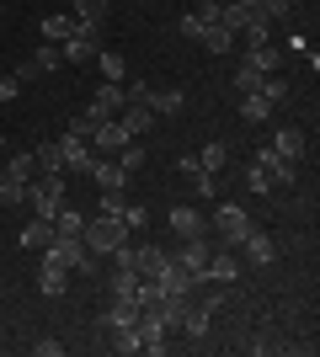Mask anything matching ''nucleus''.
Instances as JSON below:
<instances>
[{
  "label": "nucleus",
  "instance_id": "c756f323",
  "mask_svg": "<svg viewBox=\"0 0 320 357\" xmlns=\"http://www.w3.org/2000/svg\"><path fill=\"white\" fill-rule=\"evenodd\" d=\"M267 112H273V102H267L261 91H245L241 96V118L245 123H267Z\"/></svg>",
  "mask_w": 320,
  "mask_h": 357
},
{
  "label": "nucleus",
  "instance_id": "603ef678",
  "mask_svg": "<svg viewBox=\"0 0 320 357\" xmlns=\"http://www.w3.org/2000/svg\"><path fill=\"white\" fill-rule=\"evenodd\" d=\"M235 6H257V0H235Z\"/></svg>",
  "mask_w": 320,
  "mask_h": 357
},
{
  "label": "nucleus",
  "instance_id": "c9c22d12",
  "mask_svg": "<svg viewBox=\"0 0 320 357\" xmlns=\"http://www.w3.org/2000/svg\"><path fill=\"white\" fill-rule=\"evenodd\" d=\"M134 288H139V272L134 267H118V272H112V294H118V298H134Z\"/></svg>",
  "mask_w": 320,
  "mask_h": 357
},
{
  "label": "nucleus",
  "instance_id": "5fc2aeb1",
  "mask_svg": "<svg viewBox=\"0 0 320 357\" xmlns=\"http://www.w3.org/2000/svg\"><path fill=\"white\" fill-rule=\"evenodd\" d=\"M0 144H6V139H0Z\"/></svg>",
  "mask_w": 320,
  "mask_h": 357
},
{
  "label": "nucleus",
  "instance_id": "20e7f679",
  "mask_svg": "<svg viewBox=\"0 0 320 357\" xmlns=\"http://www.w3.org/2000/svg\"><path fill=\"white\" fill-rule=\"evenodd\" d=\"M213 229L224 235V245H229V251H241V245H245V235H251L257 224H251V213H245L241 203H224V208L213 213Z\"/></svg>",
  "mask_w": 320,
  "mask_h": 357
},
{
  "label": "nucleus",
  "instance_id": "aec40b11",
  "mask_svg": "<svg viewBox=\"0 0 320 357\" xmlns=\"http://www.w3.org/2000/svg\"><path fill=\"white\" fill-rule=\"evenodd\" d=\"M176 171L192 181V192H198V197H213V192H219V176H213V171H203L198 160H176Z\"/></svg>",
  "mask_w": 320,
  "mask_h": 357
},
{
  "label": "nucleus",
  "instance_id": "a211bd4d",
  "mask_svg": "<svg viewBox=\"0 0 320 357\" xmlns=\"http://www.w3.org/2000/svg\"><path fill=\"white\" fill-rule=\"evenodd\" d=\"M176 331H187L192 342H203V336H208V298H203V304L187 298V304H182V326H176Z\"/></svg>",
  "mask_w": 320,
  "mask_h": 357
},
{
  "label": "nucleus",
  "instance_id": "c03bdc74",
  "mask_svg": "<svg viewBox=\"0 0 320 357\" xmlns=\"http://www.w3.org/2000/svg\"><path fill=\"white\" fill-rule=\"evenodd\" d=\"M102 118H91V112H75V118H70V134H80V139H91V128Z\"/></svg>",
  "mask_w": 320,
  "mask_h": 357
},
{
  "label": "nucleus",
  "instance_id": "6e6552de",
  "mask_svg": "<svg viewBox=\"0 0 320 357\" xmlns=\"http://www.w3.org/2000/svg\"><path fill=\"white\" fill-rule=\"evenodd\" d=\"M155 283H160V294H171V298H187L192 288H198V278H192V272H187L182 261H176V256H166V267L155 272Z\"/></svg>",
  "mask_w": 320,
  "mask_h": 357
},
{
  "label": "nucleus",
  "instance_id": "7c9ffc66",
  "mask_svg": "<svg viewBox=\"0 0 320 357\" xmlns=\"http://www.w3.org/2000/svg\"><path fill=\"white\" fill-rule=\"evenodd\" d=\"M59 64H64L59 43H38V48H32V70H38V75H54Z\"/></svg>",
  "mask_w": 320,
  "mask_h": 357
},
{
  "label": "nucleus",
  "instance_id": "423d86ee",
  "mask_svg": "<svg viewBox=\"0 0 320 357\" xmlns=\"http://www.w3.org/2000/svg\"><path fill=\"white\" fill-rule=\"evenodd\" d=\"M134 336H139V352H150V357H160V352L171 347V342H166V320H160L155 310H139Z\"/></svg>",
  "mask_w": 320,
  "mask_h": 357
},
{
  "label": "nucleus",
  "instance_id": "79ce46f5",
  "mask_svg": "<svg viewBox=\"0 0 320 357\" xmlns=\"http://www.w3.org/2000/svg\"><path fill=\"white\" fill-rule=\"evenodd\" d=\"M261 80H267V75L251 70V64H241V70H235V91H241V96H245V91H261Z\"/></svg>",
  "mask_w": 320,
  "mask_h": 357
},
{
  "label": "nucleus",
  "instance_id": "f257e3e1",
  "mask_svg": "<svg viewBox=\"0 0 320 357\" xmlns=\"http://www.w3.org/2000/svg\"><path fill=\"white\" fill-rule=\"evenodd\" d=\"M80 240H86L91 256H112L118 245H128V224H123L118 213H96L91 224H80Z\"/></svg>",
  "mask_w": 320,
  "mask_h": 357
},
{
  "label": "nucleus",
  "instance_id": "8fccbe9b",
  "mask_svg": "<svg viewBox=\"0 0 320 357\" xmlns=\"http://www.w3.org/2000/svg\"><path fill=\"white\" fill-rule=\"evenodd\" d=\"M32 352H38V357H64V342H54V336H43V342H32Z\"/></svg>",
  "mask_w": 320,
  "mask_h": 357
},
{
  "label": "nucleus",
  "instance_id": "2f4dec72",
  "mask_svg": "<svg viewBox=\"0 0 320 357\" xmlns=\"http://www.w3.org/2000/svg\"><path fill=\"white\" fill-rule=\"evenodd\" d=\"M0 176H11V181H32V176H38V160H32V155H11V165H0Z\"/></svg>",
  "mask_w": 320,
  "mask_h": 357
},
{
  "label": "nucleus",
  "instance_id": "58836bf2",
  "mask_svg": "<svg viewBox=\"0 0 320 357\" xmlns=\"http://www.w3.org/2000/svg\"><path fill=\"white\" fill-rule=\"evenodd\" d=\"M257 11L267 16V22H289V16H294V0H257Z\"/></svg>",
  "mask_w": 320,
  "mask_h": 357
},
{
  "label": "nucleus",
  "instance_id": "9d476101",
  "mask_svg": "<svg viewBox=\"0 0 320 357\" xmlns=\"http://www.w3.org/2000/svg\"><path fill=\"white\" fill-rule=\"evenodd\" d=\"M59 149H64V171H91V160H96L91 139H80V134H70V128H64V134H59Z\"/></svg>",
  "mask_w": 320,
  "mask_h": 357
},
{
  "label": "nucleus",
  "instance_id": "4be33fe9",
  "mask_svg": "<svg viewBox=\"0 0 320 357\" xmlns=\"http://www.w3.org/2000/svg\"><path fill=\"white\" fill-rule=\"evenodd\" d=\"M208 278H213V283H235V278H241V256L229 251V245H224V251H213L208 256Z\"/></svg>",
  "mask_w": 320,
  "mask_h": 357
},
{
  "label": "nucleus",
  "instance_id": "393cba45",
  "mask_svg": "<svg viewBox=\"0 0 320 357\" xmlns=\"http://www.w3.org/2000/svg\"><path fill=\"white\" fill-rule=\"evenodd\" d=\"M134 320H139V304H134V298H118V294H112V310H107V331H128Z\"/></svg>",
  "mask_w": 320,
  "mask_h": 357
},
{
  "label": "nucleus",
  "instance_id": "7ed1b4c3",
  "mask_svg": "<svg viewBox=\"0 0 320 357\" xmlns=\"http://www.w3.org/2000/svg\"><path fill=\"white\" fill-rule=\"evenodd\" d=\"M48 261H59L64 272H91V251H86V240L80 235H59L54 229V240H48Z\"/></svg>",
  "mask_w": 320,
  "mask_h": 357
},
{
  "label": "nucleus",
  "instance_id": "f3484780",
  "mask_svg": "<svg viewBox=\"0 0 320 357\" xmlns=\"http://www.w3.org/2000/svg\"><path fill=\"white\" fill-rule=\"evenodd\" d=\"M91 139H96V155H118V149L128 144V134H123L118 118H102V123L91 128Z\"/></svg>",
  "mask_w": 320,
  "mask_h": 357
},
{
  "label": "nucleus",
  "instance_id": "f704fd0d",
  "mask_svg": "<svg viewBox=\"0 0 320 357\" xmlns=\"http://www.w3.org/2000/svg\"><path fill=\"white\" fill-rule=\"evenodd\" d=\"M16 203H27V181L0 176V208H16Z\"/></svg>",
  "mask_w": 320,
  "mask_h": 357
},
{
  "label": "nucleus",
  "instance_id": "ddd939ff",
  "mask_svg": "<svg viewBox=\"0 0 320 357\" xmlns=\"http://www.w3.org/2000/svg\"><path fill=\"white\" fill-rule=\"evenodd\" d=\"M123 102H128V91L107 80V86H96V96H91V107H86V112H91V118H118Z\"/></svg>",
  "mask_w": 320,
  "mask_h": 357
},
{
  "label": "nucleus",
  "instance_id": "1a4fd4ad",
  "mask_svg": "<svg viewBox=\"0 0 320 357\" xmlns=\"http://www.w3.org/2000/svg\"><path fill=\"white\" fill-rule=\"evenodd\" d=\"M139 96H144V107H150L155 118H171V112L187 107V91H176V86H144Z\"/></svg>",
  "mask_w": 320,
  "mask_h": 357
},
{
  "label": "nucleus",
  "instance_id": "e433bc0d",
  "mask_svg": "<svg viewBox=\"0 0 320 357\" xmlns=\"http://www.w3.org/2000/svg\"><path fill=\"white\" fill-rule=\"evenodd\" d=\"M80 224H86V219H80L75 208H64V203L54 208V229H59V235H80Z\"/></svg>",
  "mask_w": 320,
  "mask_h": 357
},
{
  "label": "nucleus",
  "instance_id": "473e14b6",
  "mask_svg": "<svg viewBox=\"0 0 320 357\" xmlns=\"http://www.w3.org/2000/svg\"><path fill=\"white\" fill-rule=\"evenodd\" d=\"M118 165L128 171V176H134V171H144V144H139V139H128V144L118 149Z\"/></svg>",
  "mask_w": 320,
  "mask_h": 357
},
{
  "label": "nucleus",
  "instance_id": "a19ab883",
  "mask_svg": "<svg viewBox=\"0 0 320 357\" xmlns=\"http://www.w3.org/2000/svg\"><path fill=\"white\" fill-rule=\"evenodd\" d=\"M102 16H107V0H75V22H91L96 27Z\"/></svg>",
  "mask_w": 320,
  "mask_h": 357
},
{
  "label": "nucleus",
  "instance_id": "6e6d98bb",
  "mask_svg": "<svg viewBox=\"0 0 320 357\" xmlns=\"http://www.w3.org/2000/svg\"><path fill=\"white\" fill-rule=\"evenodd\" d=\"M294 6H299V0H294Z\"/></svg>",
  "mask_w": 320,
  "mask_h": 357
},
{
  "label": "nucleus",
  "instance_id": "f8f14e48",
  "mask_svg": "<svg viewBox=\"0 0 320 357\" xmlns=\"http://www.w3.org/2000/svg\"><path fill=\"white\" fill-rule=\"evenodd\" d=\"M241 251H245V261H251V267H273V261H277V240L267 235V229H251Z\"/></svg>",
  "mask_w": 320,
  "mask_h": 357
},
{
  "label": "nucleus",
  "instance_id": "4c0bfd02",
  "mask_svg": "<svg viewBox=\"0 0 320 357\" xmlns=\"http://www.w3.org/2000/svg\"><path fill=\"white\" fill-rule=\"evenodd\" d=\"M245 192H273V176H267V171H261V165L257 160H251V165H245Z\"/></svg>",
  "mask_w": 320,
  "mask_h": 357
},
{
  "label": "nucleus",
  "instance_id": "09e8293b",
  "mask_svg": "<svg viewBox=\"0 0 320 357\" xmlns=\"http://www.w3.org/2000/svg\"><path fill=\"white\" fill-rule=\"evenodd\" d=\"M123 203H128V197H123V192H102V203H96V213H123Z\"/></svg>",
  "mask_w": 320,
  "mask_h": 357
},
{
  "label": "nucleus",
  "instance_id": "49530a36",
  "mask_svg": "<svg viewBox=\"0 0 320 357\" xmlns=\"http://www.w3.org/2000/svg\"><path fill=\"white\" fill-rule=\"evenodd\" d=\"M16 96H22V80H16V75H0V107L16 102Z\"/></svg>",
  "mask_w": 320,
  "mask_h": 357
},
{
  "label": "nucleus",
  "instance_id": "a18cd8bd",
  "mask_svg": "<svg viewBox=\"0 0 320 357\" xmlns=\"http://www.w3.org/2000/svg\"><path fill=\"white\" fill-rule=\"evenodd\" d=\"M176 32H182V38H192V43H198V32H203L198 11H182V22H176Z\"/></svg>",
  "mask_w": 320,
  "mask_h": 357
},
{
  "label": "nucleus",
  "instance_id": "3c124183",
  "mask_svg": "<svg viewBox=\"0 0 320 357\" xmlns=\"http://www.w3.org/2000/svg\"><path fill=\"white\" fill-rule=\"evenodd\" d=\"M11 75H16V80H22V86H32V80H38V70H32V59H22V64H16V70H11Z\"/></svg>",
  "mask_w": 320,
  "mask_h": 357
},
{
  "label": "nucleus",
  "instance_id": "b1692460",
  "mask_svg": "<svg viewBox=\"0 0 320 357\" xmlns=\"http://www.w3.org/2000/svg\"><path fill=\"white\" fill-rule=\"evenodd\" d=\"M75 27H80L75 16H59V11H48L43 22H38V32H43L48 43H64V38H70V32H75Z\"/></svg>",
  "mask_w": 320,
  "mask_h": 357
},
{
  "label": "nucleus",
  "instance_id": "ea45409f",
  "mask_svg": "<svg viewBox=\"0 0 320 357\" xmlns=\"http://www.w3.org/2000/svg\"><path fill=\"white\" fill-rule=\"evenodd\" d=\"M118 219L128 224V235H134V229H144V224H150V208H144V203H123Z\"/></svg>",
  "mask_w": 320,
  "mask_h": 357
},
{
  "label": "nucleus",
  "instance_id": "412c9836",
  "mask_svg": "<svg viewBox=\"0 0 320 357\" xmlns=\"http://www.w3.org/2000/svg\"><path fill=\"white\" fill-rule=\"evenodd\" d=\"M38 288H43L48 298H64V288H70V272H64L59 261H48V256H43V267H38Z\"/></svg>",
  "mask_w": 320,
  "mask_h": 357
},
{
  "label": "nucleus",
  "instance_id": "de8ad7c7",
  "mask_svg": "<svg viewBox=\"0 0 320 357\" xmlns=\"http://www.w3.org/2000/svg\"><path fill=\"white\" fill-rule=\"evenodd\" d=\"M192 11H198V22H203V27H213V22H219V0H198Z\"/></svg>",
  "mask_w": 320,
  "mask_h": 357
},
{
  "label": "nucleus",
  "instance_id": "5701e85b",
  "mask_svg": "<svg viewBox=\"0 0 320 357\" xmlns=\"http://www.w3.org/2000/svg\"><path fill=\"white\" fill-rule=\"evenodd\" d=\"M305 144H310V139H305V128H277V134H273V149H277V155H283V160H299V155H305Z\"/></svg>",
  "mask_w": 320,
  "mask_h": 357
},
{
  "label": "nucleus",
  "instance_id": "6ab92c4d",
  "mask_svg": "<svg viewBox=\"0 0 320 357\" xmlns=\"http://www.w3.org/2000/svg\"><path fill=\"white\" fill-rule=\"evenodd\" d=\"M257 165H261V171H267V176H273V187H283V181H294V165L283 160V155H277L273 144H261V149H257Z\"/></svg>",
  "mask_w": 320,
  "mask_h": 357
},
{
  "label": "nucleus",
  "instance_id": "72a5a7b5",
  "mask_svg": "<svg viewBox=\"0 0 320 357\" xmlns=\"http://www.w3.org/2000/svg\"><path fill=\"white\" fill-rule=\"evenodd\" d=\"M198 165H203V171H213V176H219V171H224V165H229V149H224V144H203Z\"/></svg>",
  "mask_w": 320,
  "mask_h": 357
},
{
  "label": "nucleus",
  "instance_id": "37998d69",
  "mask_svg": "<svg viewBox=\"0 0 320 357\" xmlns=\"http://www.w3.org/2000/svg\"><path fill=\"white\" fill-rule=\"evenodd\" d=\"M261 96H267V102H283V96H289V80H283V75H267V80H261Z\"/></svg>",
  "mask_w": 320,
  "mask_h": 357
},
{
  "label": "nucleus",
  "instance_id": "a878e982",
  "mask_svg": "<svg viewBox=\"0 0 320 357\" xmlns=\"http://www.w3.org/2000/svg\"><path fill=\"white\" fill-rule=\"evenodd\" d=\"M48 240H54V219H43V213H38V219L22 229V245H27V251H48Z\"/></svg>",
  "mask_w": 320,
  "mask_h": 357
},
{
  "label": "nucleus",
  "instance_id": "864d4df0",
  "mask_svg": "<svg viewBox=\"0 0 320 357\" xmlns=\"http://www.w3.org/2000/svg\"><path fill=\"white\" fill-rule=\"evenodd\" d=\"M0 16H6V0H0Z\"/></svg>",
  "mask_w": 320,
  "mask_h": 357
},
{
  "label": "nucleus",
  "instance_id": "4468645a",
  "mask_svg": "<svg viewBox=\"0 0 320 357\" xmlns=\"http://www.w3.org/2000/svg\"><path fill=\"white\" fill-rule=\"evenodd\" d=\"M171 229H176V240H192V235H208V219L192 203H176L171 208Z\"/></svg>",
  "mask_w": 320,
  "mask_h": 357
},
{
  "label": "nucleus",
  "instance_id": "dca6fc26",
  "mask_svg": "<svg viewBox=\"0 0 320 357\" xmlns=\"http://www.w3.org/2000/svg\"><path fill=\"white\" fill-rule=\"evenodd\" d=\"M241 64H251V70H261V75H277V70H283V48H277V43H251Z\"/></svg>",
  "mask_w": 320,
  "mask_h": 357
},
{
  "label": "nucleus",
  "instance_id": "9b49d317",
  "mask_svg": "<svg viewBox=\"0 0 320 357\" xmlns=\"http://www.w3.org/2000/svg\"><path fill=\"white\" fill-rule=\"evenodd\" d=\"M208 256H213L208 235H192V240H182V256H176V261H182V267L203 283V278H208Z\"/></svg>",
  "mask_w": 320,
  "mask_h": 357
},
{
  "label": "nucleus",
  "instance_id": "f03ea898",
  "mask_svg": "<svg viewBox=\"0 0 320 357\" xmlns=\"http://www.w3.org/2000/svg\"><path fill=\"white\" fill-rule=\"evenodd\" d=\"M59 203H64V171H38V176L27 181V208L43 213V219H54Z\"/></svg>",
  "mask_w": 320,
  "mask_h": 357
},
{
  "label": "nucleus",
  "instance_id": "39448f33",
  "mask_svg": "<svg viewBox=\"0 0 320 357\" xmlns=\"http://www.w3.org/2000/svg\"><path fill=\"white\" fill-rule=\"evenodd\" d=\"M139 91H144V86L128 91V102H123V112H118V123H123V134H128V139H139V134H150V128H155V112L144 107Z\"/></svg>",
  "mask_w": 320,
  "mask_h": 357
},
{
  "label": "nucleus",
  "instance_id": "0eeeda50",
  "mask_svg": "<svg viewBox=\"0 0 320 357\" xmlns=\"http://www.w3.org/2000/svg\"><path fill=\"white\" fill-rule=\"evenodd\" d=\"M59 54H64V64H91L96 59V27H91V22H80V27L59 43Z\"/></svg>",
  "mask_w": 320,
  "mask_h": 357
},
{
  "label": "nucleus",
  "instance_id": "c85d7f7f",
  "mask_svg": "<svg viewBox=\"0 0 320 357\" xmlns=\"http://www.w3.org/2000/svg\"><path fill=\"white\" fill-rule=\"evenodd\" d=\"M32 160H38V171H64V149H59V139H43V144L32 149Z\"/></svg>",
  "mask_w": 320,
  "mask_h": 357
},
{
  "label": "nucleus",
  "instance_id": "bb28decb",
  "mask_svg": "<svg viewBox=\"0 0 320 357\" xmlns=\"http://www.w3.org/2000/svg\"><path fill=\"white\" fill-rule=\"evenodd\" d=\"M96 70H102V80L123 86V75H128V64H123V54H118V48H96Z\"/></svg>",
  "mask_w": 320,
  "mask_h": 357
},
{
  "label": "nucleus",
  "instance_id": "cd10ccee",
  "mask_svg": "<svg viewBox=\"0 0 320 357\" xmlns=\"http://www.w3.org/2000/svg\"><path fill=\"white\" fill-rule=\"evenodd\" d=\"M198 43L208 48V54H229V48H241V43H235V32H229V27H219V22L198 32Z\"/></svg>",
  "mask_w": 320,
  "mask_h": 357
},
{
  "label": "nucleus",
  "instance_id": "2eb2a0df",
  "mask_svg": "<svg viewBox=\"0 0 320 357\" xmlns=\"http://www.w3.org/2000/svg\"><path fill=\"white\" fill-rule=\"evenodd\" d=\"M86 176H91L96 187H102V192H123V181H128V171H123L118 160H107V155H96V160H91V171H86Z\"/></svg>",
  "mask_w": 320,
  "mask_h": 357
}]
</instances>
